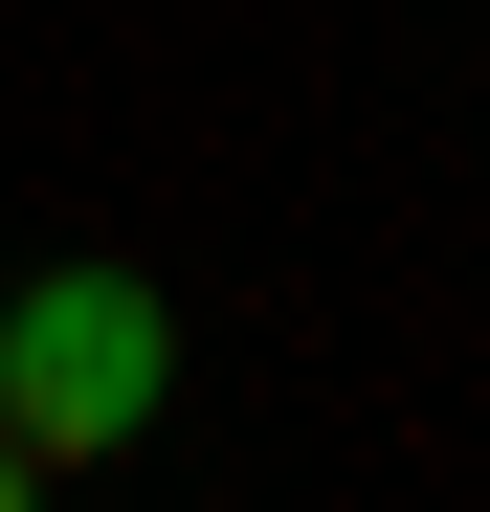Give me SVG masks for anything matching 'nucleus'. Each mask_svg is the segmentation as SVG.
<instances>
[{
    "label": "nucleus",
    "mask_w": 490,
    "mask_h": 512,
    "mask_svg": "<svg viewBox=\"0 0 490 512\" xmlns=\"http://www.w3.org/2000/svg\"><path fill=\"white\" fill-rule=\"evenodd\" d=\"M0 512H45V490H23V446H0Z\"/></svg>",
    "instance_id": "obj_2"
},
{
    "label": "nucleus",
    "mask_w": 490,
    "mask_h": 512,
    "mask_svg": "<svg viewBox=\"0 0 490 512\" xmlns=\"http://www.w3.org/2000/svg\"><path fill=\"white\" fill-rule=\"evenodd\" d=\"M156 379H179V312H156L134 268H23L0 290V446L23 468H112Z\"/></svg>",
    "instance_id": "obj_1"
}]
</instances>
